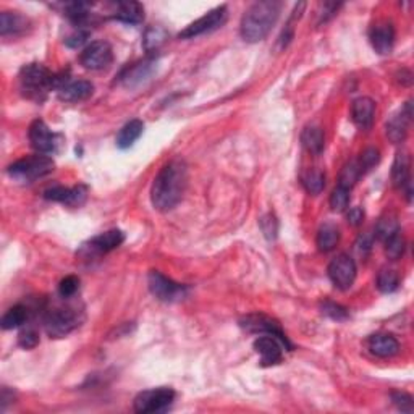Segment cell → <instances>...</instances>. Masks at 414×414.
Listing matches in <instances>:
<instances>
[{
  "mask_svg": "<svg viewBox=\"0 0 414 414\" xmlns=\"http://www.w3.org/2000/svg\"><path fill=\"white\" fill-rule=\"evenodd\" d=\"M186 186H188V167L181 159L168 162L159 175L155 177L151 199L154 207L160 212L172 211L183 198Z\"/></svg>",
  "mask_w": 414,
  "mask_h": 414,
  "instance_id": "6da1fadb",
  "label": "cell"
},
{
  "mask_svg": "<svg viewBox=\"0 0 414 414\" xmlns=\"http://www.w3.org/2000/svg\"><path fill=\"white\" fill-rule=\"evenodd\" d=\"M280 2L264 0L248 8L242 20V36L248 42H259L267 38L280 15Z\"/></svg>",
  "mask_w": 414,
  "mask_h": 414,
  "instance_id": "7a4b0ae2",
  "label": "cell"
},
{
  "mask_svg": "<svg viewBox=\"0 0 414 414\" xmlns=\"http://www.w3.org/2000/svg\"><path fill=\"white\" fill-rule=\"evenodd\" d=\"M18 79H20L21 92L36 102H42L47 92L55 88V75H52L49 68L41 64L25 65Z\"/></svg>",
  "mask_w": 414,
  "mask_h": 414,
  "instance_id": "3957f363",
  "label": "cell"
},
{
  "mask_svg": "<svg viewBox=\"0 0 414 414\" xmlns=\"http://www.w3.org/2000/svg\"><path fill=\"white\" fill-rule=\"evenodd\" d=\"M53 170V160L49 155L38 154V155H29L18 162L12 164L8 167V175L13 180L23 181V183H33L38 178H42L49 175Z\"/></svg>",
  "mask_w": 414,
  "mask_h": 414,
  "instance_id": "277c9868",
  "label": "cell"
},
{
  "mask_svg": "<svg viewBox=\"0 0 414 414\" xmlns=\"http://www.w3.org/2000/svg\"><path fill=\"white\" fill-rule=\"evenodd\" d=\"M79 326V314L73 308H57L46 315L44 327L51 338L66 337Z\"/></svg>",
  "mask_w": 414,
  "mask_h": 414,
  "instance_id": "5b68a950",
  "label": "cell"
},
{
  "mask_svg": "<svg viewBox=\"0 0 414 414\" xmlns=\"http://www.w3.org/2000/svg\"><path fill=\"white\" fill-rule=\"evenodd\" d=\"M175 400V391L167 387H160V389L144 390L135 398V411L136 413H162Z\"/></svg>",
  "mask_w": 414,
  "mask_h": 414,
  "instance_id": "8992f818",
  "label": "cell"
},
{
  "mask_svg": "<svg viewBox=\"0 0 414 414\" xmlns=\"http://www.w3.org/2000/svg\"><path fill=\"white\" fill-rule=\"evenodd\" d=\"M148 285L151 293H153L159 301H164V302L178 301L186 295L185 285L173 282V280L166 277L164 274L157 272V270H153V272L149 274Z\"/></svg>",
  "mask_w": 414,
  "mask_h": 414,
  "instance_id": "52a82bcc",
  "label": "cell"
},
{
  "mask_svg": "<svg viewBox=\"0 0 414 414\" xmlns=\"http://www.w3.org/2000/svg\"><path fill=\"white\" fill-rule=\"evenodd\" d=\"M227 15H229V12H227V7H217L211 10L206 15L199 18V20H196L194 23H191L190 26H186V29H183L180 33L181 39H193L198 38V36L211 33V31L220 28L222 25L225 23Z\"/></svg>",
  "mask_w": 414,
  "mask_h": 414,
  "instance_id": "ba28073f",
  "label": "cell"
},
{
  "mask_svg": "<svg viewBox=\"0 0 414 414\" xmlns=\"http://www.w3.org/2000/svg\"><path fill=\"white\" fill-rule=\"evenodd\" d=\"M29 142L38 154L51 155L59 148V136L52 133L51 128L47 127L42 120H36L29 127Z\"/></svg>",
  "mask_w": 414,
  "mask_h": 414,
  "instance_id": "9c48e42d",
  "label": "cell"
},
{
  "mask_svg": "<svg viewBox=\"0 0 414 414\" xmlns=\"http://www.w3.org/2000/svg\"><path fill=\"white\" fill-rule=\"evenodd\" d=\"M112 46L105 41H94L81 52V65L88 70H104L112 64Z\"/></svg>",
  "mask_w": 414,
  "mask_h": 414,
  "instance_id": "30bf717a",
  "label": "cell"
},
{
  "mask_svg": "<svg viewBox=\"0 0 414 414\" xmlns=\"http://www.w3.org/2000/svg\"><path fill=\"white\" fill-rule=\"evenodd\" d=\"M328 277L340 290H348L356 279V264L350 256L340 255L328 266Z\"/></svg>",
  "mask_w": 414,
  "mask_h": 414,
  "instance_id": "8fae6325",
  "label": "cell"
},
{
  "mask_svg": "<svg viewBox=\"0 0 414 414\" xmlns=\"http://www.w3.org/2000/svg\"><path fill=\"white\" fill-rule=\"evenodd\" d=\"M242 327L244 331L251 333H264V335L277 337L287 348H292L290 341H288V338L285 337V333L282 332V328L279 327V324L274 322L272 319L267 318V315H262V314L246 315V318L242 320Z\"/></svg>",
  "mask_w": 414,
  "mask_h": 414,
  "instance_id": "7c38bea8",
  "label": "cell"
},
{
  "mask_svg": "<svg viewBox=\"0 0 414 414\" xmlns=\"http://www.w3.org/2000/svg\"><path fill=\"white\" fill-rule=\"evenodd\" d=\"M44 198L49 201H55L66 204L70 207L83 206L88 198V188L83 185L73 186V188H65V186H53V188L46 190Z\"/></svg>",
  "mask_w": 414,
  "mask_h": 414,
  "instance_id": "4fadbf2b",
  "label": "cell"
},
{
  "mask_svg": "<svg viewBox=\"0 0 414 414\" xmlns=\"http://www.w3.org/2000/svg\"><path fill=\"white\" fill-rule=\"evenodd\" d=\"M283 344L274 335H262L255 341L256 353L261 356L264 366H275L283 358Z\"/></svg>",
  "mask_w": 414,
  "mask_h": 414,
  "instance_id": "5bb4252c",
  "label": "cell"
},
{
  "mask_svg": "<svg viewBox=\"0 0 414 414\" xmlns=\"http://www.w3.org/2000/svg\"><path fill=\"white\" fill-rule=\"evenodd\" d=\"M371 42L374 51L380 55L391 52L395 44V28L390 21H379L371 29Z\"/></svg>",
  "mask_w": 414,
  "mask_h": 414,
  "instance_id": "9a60e30c",
  "label": "cell"
},
{
  "mask_svg": "<svg viewBox=\"0 0 414 414\" xmlns=\"http://www.w3.org/2000/svg\"><path fill=\"white\" fill-rule=\"evenodd\" d=\"M125 235L123 231L120 230H109L105 231V233L97 235L91 240V242L88 243V246H84V249L89 253H96V255H102V253H109L112 251V249L118 248L120 244L123 243Z\"/></svg>",
  "mask_w": 414,
  "mask_h": 414,
  "instance_id": "2e32d148",
  "label": "cell"
},
{
  "mask_svg": "<svg viewBox=\"0 0 414 414\" xmlns=\"http://www.w3.org/2000/svg\"><path fill=\"white\" fill-rule=\"evenodd\" d=\"M374 115H376V102L371 97H359L351 107V118L363 130L372 127Z\"/></svg>",
  "mask_w": 414,
  "mask_h": 414,
  "instance_id": "e0dca14e",
  "label": "cell"
},
{
  "mask_svg": "<svg viewBox=\"0 0 414 414\" xmlns=\"http://www.w3.org/2000/svg\"><path fill=\"white\" fill-rule=\"evenodd\" d=\"M94 86L86 79H78V81H66L59 89V97L65 102H81L92 96Z\"/></svg>",
  "mask_w": 414,
  "mask_h": 414,
  "instance_id": "ac0fdd59",
  "label": "cell"
},
{
  "mask_svg": "<svg viewBox=\"0 0 414 414\" xmlns=\"http://www.w3.org/2000/svg\"><path fill=\"white\" fill-rule=\"evenodd\" d=\"M411 102H406V105H404L402 112L395 115V117L387 123V136H389L391 142L398 144V142H402L404 138H406L408 123L409 120H411Z\"/></svg>",
  "mask_w": 414,
  "mask_h": 414,
  "instance_id": "d6986e66",
  "label": "cell"
},
{
  "mask_svg": "<svg viewBox=\"0 0 414 414\" xmlns=\"http://www.w3.org/2000/svg\"><path fill=\"white\" fill-rule=\"evenodd\" d=\"M369 350L377 358H391V356L398 354L400 344L397 338L389 333H377L369 338Z\"/></svg>",
  "mask_w": 414,
  "mask_h": 414,
  "instance_id": "ffe728a7",
  "label": "cell"
},
{
  "mask_svg": "<svg viewBox=\"0 0 414 414\" xmlns=\"http://www.w3.org/2000/svg\"><path fill=\"white\" fill-rule=\"evenodd\" d=\"M29 26V20L18 12H3L0 15V34L3 38L7 36H18L25 33Z\"/></svg>",
  "mask_w": 414,
  "mask_h": 414,
  "instance_id": "44dd1931",
  "label": "cell"
},
{
  "mask_svg": "<svg viewBox=\"0 0 414 414\" xmlns=\"http://www.w3.org/2000/svg\"><path fill=\"white\" fill-rule=\"evenodd\" d=\"M154 60H144L140 62V64H135L133 66H128L127 70L122 73V83L125 86L131 88L136 86V84H140L144 81V79H148L151 77V73H153L154 70Z\"/></svg>",
  "mask_w": 414,
  "mask_h": 414,
  "instance_id": "7402d4cb",
  "label": "cell"
},
{
  "mask_svg": "<svg viewBox=\"0 0 414 414\" xmlns=\"http://www.w3.org/2000/svg\"><path fill=\"white\" fill-rule=\"evenodd\" d=\"M114 18L127 25H140L144 20V8L138 2H120L115 5Z\"/></svg>",
  "mask_w": 414,
  "mask_h": 414,
  "instance_id": "603a6c76",
  "label": "cell"
},
{
  "mask_svg": "<svg viewBox=\"0 0 414 414\" xmlns=\"http://www.w3.org/2000/svg\"><path fill=\"white\" fill-rule=\"evenodd\" d=\"M144 131V123L141 120H131L128 122L117 135V146L120 149L131 148L135 142L140 140V136Z\"/></svg>",
  "mask_w": 414,
  "mask_h": 414,
  "instance_id": "cb8c5ba5",
  "label": "cell"
},
{
  "mask_svg": "<svg viewBox=\"0 0 414 414\" xmlns=\"http://www.w3.org/2000/svg\"><path fill=\"white\" fill-rule=\"evenodd\" d=\"M391 180H393L395 188H404L409 183V155L404 153H398L395 157L393 168H391Z\"/></svg>",
  "mask_w": 414,
  "mask_h": 414,
  "instance_id": "d4e9b609",
  "label": "cell"
},
{
  "mask_svg": "<svg viewBox=\"0 0 414 414\" xmlns=\"http://www.w3.org/2000/svg\"><path fill=\"white\" fill-rule=\"evenodd\" d=\"M302 146L309 151L311 154L319 155L324 151L326 146V138H324V131L319 127H308L305 128L301 135Z\"/></svg>",
  "mask_w": 414,
  "mask_h": 414,
  "instance_id": "484cf974",
  "label": "cell"
},
{
  "mask_svg": "<svg viewBox=\"0 0 414 414\" xmlns=\"http://www.w3.org/2000/svg\"><path fill=\"white\" fill-rule=\"evenodd\" d=\"M340 242V231L333 224H324L318 231V248L320 251L328 253Z\"/></svg>",
  "mask_w": 414,
  "mask_h": 414,
  "instance_id": "4316f807",
  "label": "cell"
},
{
  "mask_svg": "<svg viewBox=\"0 0 414 414\" xmlns=\"http://www.w3.org/2000/svg\"><path fill=\"white\" fill-rule=\"evenodd\" d=\"M28 308L23 305H16L13 306L7 311L5 314H3L2 318V327L5 328V331H10V328H16L20 326H23V324L28 320Z\"/></svg>",
  "mask_w": 414,
  "mask_h": 414,
  "instance_id": "83f0119b",
  "label": "cell"
},
{
  "mask_svg": "<svg viewBox=\"0 0 414 414\" xmlns=\"http://www.w3.org/2000/svg\"><path fill=\"white\" fill-rule=\"evenodd\" d=\"M400 233V225L398 220L395 216H384L382 219L377 222L376 227V237L380 240V242H387V240H390L391 237H395V235Z\"/></svg>",
  "mask_w": 414,
  "mask_h": 414,
  "instance_id": "f1b7e54d",
  "label": "cell"
},
{
  "mask_svg": "<svg viewBox=\"0 0 414 414\" xmlns=\"http://www.w3.org/2000/svg\"><path fill=\"white\" fill-rule=\"evenodd\" d=\"M167 31L162 26H151L144 33V49L148 52L157 51V49L166 42Z\"/></svg>",
  "mask_w": 414,
  "mask_h": 414,
  "instance_id": "f546056e",
  "label": "cell"
},
{
  "mask_svg": "<svg viewBox=\"0 0 414 414\" xmlns=\"http://www.w3.org/2000/svg\"><path fill=\"white\" fill-rule=\"evenodd\" d=\"M400 285V277L395 270L391 269H382L377 277V288L382 293H393Z\"/></svg>",
  "mask_w": 414,
  "mask_h": 414,
  "instance_id": "4dcf8cb0",
  "label": "cell"
},
{
  "mask_svg": "<svg viewBox=\"0 0 414 414\" xmlns=\"http://www.w3.org/2000/svg\"><path fill=\"white\" fill-rule=\"evenodd\" d=\"M302 185L311 194H319L326 186V175L320 170H309L302 177Z\"/></svg>",
  "mask_w": 414,
  "mask_h": 414,
  "instance_id": "1f68e13d",
  "label": "cell"
},
{
  "mask_svg": "<svg viewBox=\"0 0 414 414\" xmlns=\"http://www.w3.org/2000/svg\"><path fill=\"white\" fill-rule=\"evenodd\" d=\"M404 248H406V242H404L403 235L397 233L385 242V255L389 259L397 261L404 255Z\"/></svg>",
  "mask_w": 414,
  "mask_h": 414,
  "instance_id": "d6a6232c",
  "label": "cell"
},
{
  "mask_svg": "<svg viewBox=\"0 0 414 414\" xmlns=\"http://www.w3.org/2000/svg\"><path fill=\"white\" fill-rule=\"evenodd\" d=\"M359 175H361V168L356 162H351L348 166H345L344 170L340 173V180H338V186L341 188L351 190L354 186L356 181H358Z\"/></svg>",
  "mask_w": 414,
  "mask_h": 414,
  "instance_id": "836d02e7",
  "label": "cell"
},
{
  "mask_svg": "<svg viewBox=\"0 0 414 414\" xmlns=\"http://www.w3.org/2000/svg\"><path fill=\"white\" fill-rule=\"evenodd\" d=\"M348 204H350V190L337 186L331 194V207L333 211L341 212L348 207Z\"/></svg>",
  "mask_w": 414,
  "mask_h": 414,
  "instance_id": "e575fe53",
  "label": "cell"
},
{
  "mask_svg": "<svg viewBox=\"0 0 414 414\" xmlns=\"http://www.w3.org/2000/svg\"><path fill=\"white\" fill-rule=\"evenodd\" d=\"M379 151H377L376 148H369L364 151V153L361 154V159H359V168H361V172H369L371 168H374L379 164Z\"/></svg>",
  "mask_w": 414,
  "mask_h": 414,
  "instance_id": "d590c367",
  "label": "cell"
},
{
  "mask_svg": "<svg viewBox=\"0 0 414 414\" xmlns=\"http://www.w3.org/2000/svg\"><path fill=\"white\" fill-rule=\"evenodd\" d=\"M259 224H261L262 233L266 235V238L275 240V237H277V231H279V224H277V219H275L272 214H267V216L262 217Z\"/></svg>",
  "mask_w": 414,
  "mask_h": 414,
  "instance_id": "8d00e7d4",
  "label": "cell"
},
{
  "mask_svg": "<svg viewBox=\"0 0 414 414\" xmlns=\"http://www.w3.org/2000/svg\"><path fill=\"white\" fill-rule=\"evenodd\" d=\"M322 313L328 315V318H332L333 320H345L348 319V311H346L344 306L335 305V302L326 301L322 305Z\"/></svg>",
  "mask_w": 414,
  "mask_h": 414,
  "instance_id": "74e56055",
  "label": "cell"
},
{
  "mask_svg": "<svg viewBox=\"0 0 414 414\" xmlns=\"http://www.w3.org/2000/svg\"><path fill=\"white\" fill-rule=\"evenodd\" d=\"M78 288H79V279L75 277V275L65 277L59 285V292L64 298H71L78 292Z\"/></svg>",
  "mask_w": 414,
  "mask_h": 414,
  "instance_id": "f35d334b",
  "label": "cell"
},
{
  "mask_svg": "<svg viewBox=\"0 0 414 414\" xmlns=\"http://www.w3.org/2000/svg\"><path fill=\"white\" fill-rule=\"evenodd\" d=\"M391 402H393V404L400 409V411H403V413L414 411L413 398L409 397L408 393H393L391 395Z\"/></svg>",
  "mask_w": 414,
  "mask_h": 414,
  "instance_id": "ab89813d",
  "label": "cell"
},
{
  "mask_svg": "<svg viewBox=\"0 0 414 414\" xmlns=\"http://www.w3.org/2000/svg\"><path fill=\"white\" fill-rule=\"evenodd\" d=\"M18 344L23 346L25 350H31L39 344V335L34 331L28 328V331L20 333V337H18Z\"/></svg>",
  "mask_w": 414,
  "mask_h": 414,
  "instance_id": "60d3db41",
  "label": "cell"
},
{
  "mask_svg": "<svg viewBox=\"0 0 414 414\" xmlns=\"http://www.w3.org/2000/svg\"><path fill=\"white\" fill-rule=\"evenodd\" d=\"M88 38H89V33H88V31H84V29H81V28H78L77 33H73V34L70 36L68 39H66V46L77 49V47L81 46V44L86 42V39H88Z\"/></svg>",
  "mask_w": 414,
  "mask_h": 414,
  "instance_id": "b9f144b4",
  "label": "cell"
},
{
  "mask_svg": "<svg viewBox=\"0 0 414 414\" xmlns=\"http://www.w3.org/2000/svg\"><path fill=\"white\" fill-rule=\"evenodd\" d=\"M346 219H348L350 225H353V227L361 225L364 220V211L361 207H351L348 214H346Z\"/></svg>",
  "mask_w": 414,
  "mask_h": 414,
  "instance_id": "7bdbcfd3",
  "label": "cell"
}]
</instances>
